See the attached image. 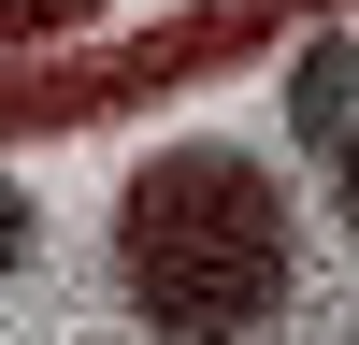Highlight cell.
I'll list each match as a JSON object with an SVG mask.
<instances>
[{
  "instance_id": "6da1fadb",
  "label": "cell",
  "mask_w": 359,
  "mask_h": 345,
  "mask_svg": "<svg viewBox=\"0 0 359 345\" xmlns=\"http://www.w3.org/2000/svg\"><path fill=\"white\" fill-rule=\"evenodd\" d=\"M287 273H302V230H287L273 172L245 144L201 130V144H158L130 172V201H115V288H130V316L158 345H245L287 302Z\"/></svg>"
},
{
  "instance_id": "7a4b0ae2",
  "label": "cell",
  "mask_w": 359,
  "mask_h": 345,
  "mask_svg": "<svg viewBox=\"0 0 359 345\" xmlns=\"http://www.w3.org/2000/svg\"><path fill=\"white\" fill-rule=\"evenodd\" d=\"M245 43V29H158L144 58H72V72H0V130H72V115H115V86H144V72H216V58Z\"/></svg>"
},
{
  "instance_id": "3957f363",
  "label": "cell",
  "mask_w": 359,
  "mask_h": 345,
  "mask_svg": "<svg viewBox=\"0 0 359 345\" xmlns=\"http://www.w3.org/2000/svg\"><path fill=\"white\" fill-rule=\"evenodd\" d=\"M345 72H359L345 29H316V43L287 58V144H302L316 172H345Z\"/></svg>"
},
{
  "instance_id": "277c9868",
  "label": "cell",
  "mask_w": 359,
  "mask_h": 345,
  "mask_svg": "<svg viewBox=\"0 0 359 345\" xmlns=\"http://www.w3.org/2000/svg\"><path fill=\"white\" fill-rule=\"evenodd\" d=\"M15 259H29V187L0 172V273H15Z\"/></svg>"
}]
</instances>
